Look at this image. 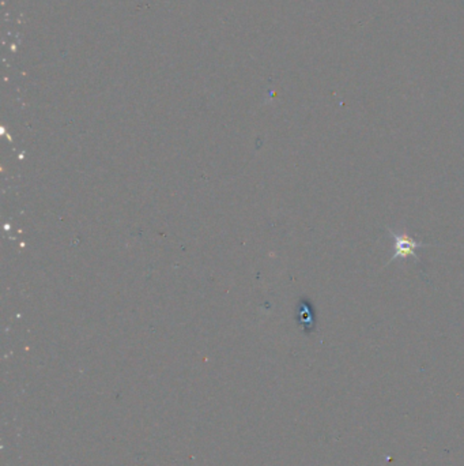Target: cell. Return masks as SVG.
Segmentation results:
<instances>
[{"label":"cell","instance_id":"6da1fadb","mask_svg":"<svg viewBox=\"0 0 464 466\" xmlns=\"http://www.w3.org/2000/svg\"><path fill=\"white\" fill-rule=\"evenodd\" d=\"M388 231L391 232V236L393 237V253L392 258L388 261L387 265H389L393 261H396V259H407L410 258V256L415 258V261H419L418 255H417V249L424 248V247H428V245L419 243L418 240H415L414 237L405 235V233L393 232L392 229H388Z\"/></svg>","mask_w":464,"mask_h":466}]
</instances>
